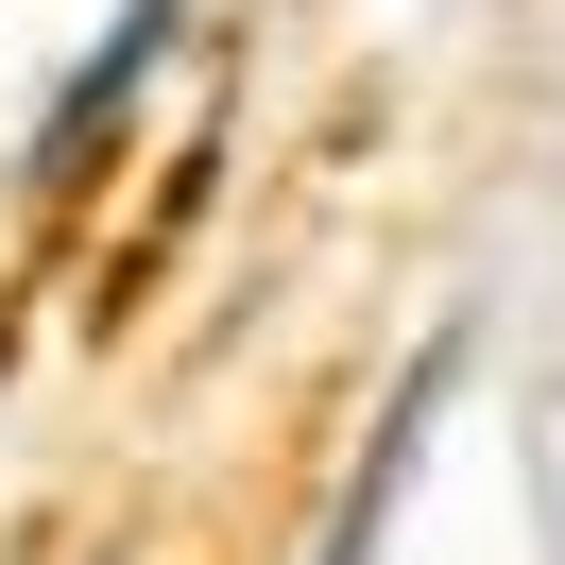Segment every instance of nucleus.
Masks as SVG:
<instances>
[{
	"label": "nucleus",
	"instance_id": "obj_1",
	"mask_svg": "<svg viewBox=\"0 0 565 565\" xmlns=\"http://www.w3.org/2000/svg\"><path fill=\"white\" fill-rule=\"evenodd\" d=\"M172 35H189V0H120V18H104V52H86V70H70V104H52L35 172H86V154L120 138V104H138V70H154Z\"/></svg>",
	"mask_w": 565,
	"mask_h": 565
}]
</instances>
